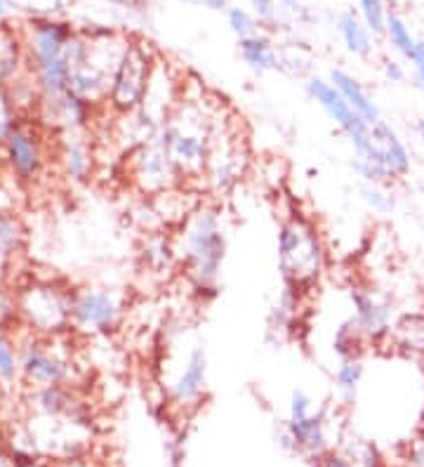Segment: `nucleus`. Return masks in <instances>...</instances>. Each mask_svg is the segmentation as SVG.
Masks as SVG:
<instances>
[{
  "mask_svg": "<svg viewBox=\"0 0 424 467\" xmlns=\"http://www.w3.org/2000/svg\"><path fill=\"white\" fill-rule=\"evenodd\" d=\"M208 349L203 342H193L165 385L170 406L177 410H193L203 404L208 394Z\"/></svg>",
  "mask_w": 424,
  "mask_h": 467,
  "instance_id": "4468645a",
  "label": "nucleus"
},
{
  "mask_svg": "<svg viewBox=\"0 0 424 467\" xmlns=\"http://www.w3.org/2000/svg\"><path fill=\"white\" fill-rule=\"evenodd\" d=\"M367 340L363 337V333L358 331L357 324L349 319H345L342 324L335 328V336H333V352L339 361H346V359H361L363 352H366Z\"/></svg>",
  "mask_w": 424,
  "mask_h": 467,
  "instance_id": "bb28decb",
  "label": "nucleus"
},
{
  "mask_svg": "<svg viewBox=\"0 0 424 467\" xmlns=\"http://www.w3.org/2000/svg\"><path fill=\"white\" fill-rule=\"evenodd\" d=\"M385 345L406 359L424 361V312H406L396 317Z\"/></svg>",
  "mask_w": 424,
  "mask_h": 467,
  "instance_id": "6ab92c4d",
  "label": "nucleus"
},
{
  "mask_svg": "<svg viewBox=\"0 0 424 467\" xmlns=\"http://www.w3.org/2000/svg\"><path fill=\"white\" fill-rule=\"evenodd\" d=\"M316 467H357L345 453H335V451H328L326 456L318 458Z\"/></svg>",
  "mask_w": 424,
  "mask_h": 467,
  "instance_id": "e433bc0d",
  "label": "nucleus"
},
{
  "mask_svg": "<svg viewBox=\"0 0 424 467\" xmlns=\"http://www.w3.org/2000/svg\"><path fill=\"white\" fill-rule=\"evenodd\" d=\"M226 24H229V29L238 40L260 34V24L245 7H229L226 10Z\"/></svg>",
  "mask_w": 424,
  "mask_h": 467,
  "instance_id": "7c9ffc66",
  "label": "nucleus"
},
{
  "mask_svg": "<svg viewBox=\"0 0 424 467\" xmlns=\"http://www.w3.org/2000/svg\"><path fill=\"white\" fill-rule=\"evenodd\" d=\"M74 38L71 26L52 19L31 22L28 36V74L38 88V102L62 98L68 92V40Z\"/></svg>",
  "mask_w": 424,
  "mask_h": 467,
  "instance_id": "39448f33",
  "label": "nucleus"
},
{
  "mask_svg": "<svg viewBox=\"0 0 424 467\" xmlns=\"http://www.w3.org/2000/svg\"><path fill=\"white\" fill-rule=\"evenodd\" d=\"M57 163L64 177L74 182H85L95 172V151L85 132H62L57 147Z\"/></svg>",
  "mask_w": 424,
  "mask_h": 467,
  "instance_id": "a211bd4d",
  "label": "nucleus"
},
{
  "mask_svg": "<svg viewBox=\"0 0 424 467\" xmlns=\"http://www.w3.org/2000/svg\"><path fill=\"white\" fill-rule=\"evenodd\" d=\"M140 255L147 274L159 276V279H165L168 274L180 269L175 234H168V229H163V232H149L144 244H141Z\"/></svg>",
  "mask_w": 424,
  "mask_h": 467,
  "instance_id": "aec40b11",
  "label": "nucleus"
},
{
  "mask_svg": "<svg viewBox=\"0 0 424 467\" xmlns=\"http://www.w3.org/2000/svg\"><path fill=\"white\" fill-rule=\"evenodd\" d=\"M394 3H396V0H387V5H394Z\"/></svg>",
  "mask_w": 424,
  "mask_h": 467,
  "instance_id": "37998d69",
  "label": "nucleus"
},
{
  "mask_svg": "<svg viewBox=\"0 0 424 467\" xmlns=\"http://www.w3.org/2000/svg\"><path fill=\"white\" fill-rule=\"evenodd\" d=\"M128 180L147 199L187 184L177 161L172 159L160 137L128 154Z\"/></svg>",
  "mask_w": 424,
  "mask_h": 467,
  "instance_id": "9d476101",
  "label": "nucleus"
},
{
  "mask_svg": "<svg viewBox=\"0 0 424 467\" xmlns=\"http://www.w3.org/2000/svg\"><path fill=\"white\" fill-rule=\"evenodd\" d=\"M22 382V348L12 333L0 328V389L17 388Z\"/></svg>",
  "mask_w": 424,
  "mask_h": 467,
  "instance_id": "393cba45",
  "label": "nucleus"
},
{
  "mask_svg": "<svg viewBox=\"0 0 424 467\" xmlns=\"http://www.w3.org/2000/svg\"><path fill=\"white\" fill-rule=\"evenodd\" d=\"M159 55L144 40H132L123 62H120L116 78H113L111 92H109L107 109L116 119L132 114L141 107L151 88L153 71L159 67Z\"/></svg>",
  "mask_w": 424,
  "mask_h": 467,
  "instance_id": "1a4fd4ad",
  "label": "nucleus"
},
{
  "mask_svg": "<svg viewBox=\"0 0 424 467\" xmlns=\"http://www.w3.org/2000/svg\"><path fill=\"white\" fill-rule=\"evenodd\" d=\"M410 62H413V71H415V80H418V88L424 92V43L422 40L418 43V50H415V55Z\"/></svg>",
  "mask_w": 424,
  "mask_h": 467,
  "instance_id": "4c0bfd02",
  "label": "nucleus"
},
{
  "mask_svg": "<svg viewBox=\"0 0 424 467\" xmlns=\"http://www.w3.org/2000/svg\"><path fill=\"white\" fill-rule=\"evenodd\" d=\"M74 291L50 279H31L15 293V312L24 333L38 337L68 336Z\"/></svg>",
  "mask_w": 424,
  "mask_h": 467,
  "instance_id": "423d86ee",
  "label": "nucleus"
},
{
  "mask_svg": "<svg viewBox=\"0 0 424 467\" xmlns=\"http://www.w3.org/2000/svg\"><path fill=\"white\" fill-rule=\"evenodd\" d=\"M229 229L217 201H201L177 227L175 244L180 272L198 296H215L229 251Z\"/></svg>",
  "mask_w": 424,
  "mask_h": 467,
  "instance_id": "f03ea898",
  "label": "nucleus"
},
{
  "mask_svg": "<svg viewBox=\"0 0 424 467\" xmlns=\"http://www.w3.org/2000/svg\"><path fill=\"white\" fill-rule=\"evenodd\" d=\"M339 36L345 43L346 50L357 57H370L373 52V31L367 29V24L361 17H357L354 12H345L337 22Z\"/></svg>",
  "mask_w": 424,
  "mask_h": 467,
  "instance_id": "b1692460",
  "label": "nucleus"
},
{
  "mask_svg": "<svg viewBox=\"0 0 424 467\" xmlns=\"http://www.w3.org/2000/svg\"><path fill=\"white\" fill-rule=\"evenodd\" d=\"M22 119H26V116L22 114V109L12 98L10 88L0 86V151L5 147L10 132L22 123Z\"/></svg>",
  "mask_w": 424,
  "mask_h": 467,
  "instance_id": "c756f323",
  "label": "nucleus"
},
{
  "mask_svg": "<svg viewBox=\"0 0 424 467\" xmlns=\"http://www.w3.org/2000/svg\"><path fill=\"white\" fill-rule=\"evenodd\" d=\"M385 76L391 80V83H398V80L406 78V71H403V67L398 62H394V59H387Z\"/></svg>",
  "mask_w": 424,
  "mask_h": 467,
  "instance_id": "58836bf2",
  "label": "nucleus"
},
{
  "mask_svg": "<svg viewBox=\"0 0 424 467\" xmlns=\"http://www.w3.org/2000/svg\"><path fill=\"white\" fill-rule=\"evenodd\" d=\"M191 5L208 7V10H226V0H187Z\"/></svg>",
  "mask_w": 424,
  "mask_h": 467,
  "instance_id": "ea45409f",
  "label": "nucleus"
},
{
  "mask_svg": "<svg viewBox=\"0 0 424 467\" xmlns=\"http://www.w3.org/2000/svg\"><path fill=\"white\" fill-rule=\"evenodd\" d=\"M361 199L363 203L370 208V211L379 213V215H387V213L394 211V196L389 194V189L385 184H361Z\"/></svg>",
  "mask_w": 424,
  "mask_h": 467,
  "instance_id": "473e14b6",
  "label": "nucleus"
},
{
  "mask_svg": "<svg viewBox=\"0 0 424 467\" xmlns=\"http://www.w3.org/2000/svg\"><path fill=\"white\" fill-rule=\"evenodd\" d=\"M125 317V297L116 288L83 285L71 297V326L83 336H107Z\"/></svg>",
  "mask_w": 424,
  "mask_h": 467,
  "instance_id": "f8f14e48",
  "label": "nucleus"
},
{
  "mask_svg": "<svg viewBox=\"0 0 424 467\" xmlns=\"http://www.w3.org/2000/svg\"><path fill=\"white\" fill-rule=\"evenodd\" d=\"M0 392H3V389H0Z\"/></svg>",
  "mask_w": 424,
  "mask_h": 467,
  "instance_id": "a18cd8bd",
  "label": "nucleus"
},
{
  "mask_svg": "<svg viewBox=\"0 0 424 467\" xmlns=\"http://www.w3.org/2000/svg\"><path fill=\"white\" fill-rule=\"evenodd\" d=\"M363 376H366V366L361 359H346L339 361L337 370H335V392L342 406H354L361 392Z\"/></svg>",
  "mask_w": 424,
  "mask_h": 467,
  "instance_id": "a878e982",
  "label": "nucleus"
},
{
  "mask_svg": "<svg viewBox=\"0 0 424 467\" xmlns=\"http://www.w3.org/2000/svg\"><path fill=\"white\" fill-rule=\"evenodd\" d=\"M283 434H285V441L293 446L297 453H305V456L323 458L328 453V432H326V416L323 410H311L302 418H288L285 428H283Z\"/></svg>",
  "mask_w": 424,
  "mask_h": 467,
  "instance_id": "f3484780",
  "label": "nucleus"
},
{
  "mask_svg": "<svg viewBox=\"0 0 424 467\" xmlns=\"http://www.w3.org/2000/svg\"><path fill=\"white\" fill-rule=\"evenodd\" d=\"M306 92H309V98L318 104V107L326 111L330 120H333L335 126L342 130V135L349 140L351 135H357L358 130L367 126L366 120L361 116L354 114V109L346 104V99L339 95L337 88L330 83L328 78H321V76H311L306 80Z\"/></svg>",
  "mask_w": 424,
  "mask_h": 467,
  "instance_id": "dca6fc26",
  "label": "nucleus"
},
{
  "mask_svg": "<svg viewBox=\"0 0 424 467\" xmlns=\"http://www.w3.org/2000/svg\"><path fill=\"white\" fill-rule=\"evenodd\" d=\"M22 348V385L26 389L74 385L78 378V357L68 336L38 337L26 336L19 340Z\"/></svg>",
  "mask_w": 424,
  "mask_h": 467,
  "instance_id": "0eeeda50",
  "label": "nucleus"
},
{
  "mask_svg": "<svg viewBox=\"0 0 424 467\" xmlns=\"http://www.w3.org/2000/svg\"><path fill=\"white\" fill-rule=\"evenodd\" d=\"M24 245V227L17 217L12 213L0 211V269H5L7 265L17 257Z\"/></svg>",
  "mask_w": 424,
  "mask_h": 467,
  "instance_id": "cd10ccee",
  "label": "nucleus"
},
{
  "mask_svg": "<svg viewBox=\"0 0 424 467\" xmlns=\"http://www.w3.org/2000/svg\"><path fill=\"white\" fill-rule=\"evenodd\" d=\"M418 132H419V140H422V147H424V119H419Z\"/></svg>",
  "mask_w": 424,
  "mask_h": 467,
  "instance_id": "a19ab883",
  "label": "nucleus"
},
{
  "mask_svg": "<svg viewBox=\"0 0 424 467\" xmlns=\"http://www.w3.org/2000/svg\"><path fill=\"white\" fill-rule=\"evenodd\" d=\"M422 437H424V416H422Z\"/></svg>",
  "mask_w": 424,
  "mask_h": 467,
  "instance_id": "c03bdc74",
  "label": "nucleus"
},
{
  "mask_svg": "<svg viewBox=\"0 0 424 467\" xmlns=\"http://www.w3.org/2000/svg\"><path fill=\"white\" fill-rule=\"evenodd\" d=\"M351 321L367 340V345H385L394 326V305L389 296L370 284H351Z\"/></svg>",
  "mask_w": 424,
  "mask_h": 467,
  "instance_id": "2eb2a0df",
  "label": "nucleus"
},
{
  "mask_svg": "<svg viewBox=\"0 0 424 467\" xmlns=\"http://www.w3.org/2000/svg\"><path fill=\"white\" fill-rule=\"evenodd\" d=\"M278 269L285 285L309 291L328 272V245L314 217L293 211L283 217L276 236Z\"/></svg>",
  "mask_w": 424,
  "mask_h": 467,
  "instance_id": "20e7f679",
  "label": "nucleus"
},
{
  "mask_svg": "<svg viewBox=\"0 0 424 467\" xmlns=\"http://www.w3.org/2000/svg\"><path fill=\"white\" fill-rule=\"evenodd\" d=\"M385 36L389 40V46L394 47L401 57L406 59H413L415 50H418V43L419 40L415 38L410 26L406 24V19L389 12V17H387V26H385Z\"/></svg>",
  "mask_w": 424,
  "mask_h": 467,
  "instance_id": "c85d7f7f",
  "label": "nucleus"
},
{
  "mask_svg": "<svg viewBox=\"0 0 424 467\" xmlns=\"http://www.w3.org/2000/svg\"><path fill=\"white\" fill-rule=\"evenodd\" d=\"M403 467H424V437L410 441L403 456Z\"/></svg>",
  "mask_w": 424,
  "mask_h": 467,
  "instance_id": "72a5a7b5",
  "label": "nucleus"
},
{
  "mask_svg": "<svg viewBox=\"0 0 424 467\" xmlns=\"http://www.w3.org/2000/svg\"><path fill=\"white\" fill-rule=\"evenodd\" d=\"M358 5H361V17L367 24V29L375 36H385L387 17H389L387 0H358Z\"/></svg>",
  "mask_w": 424,
  "mask_h": 467,
  "instance_id": "2f4dec72",
  "label": "nucleus"
},
{
  "mask_svg": "<svg viewBox=\"0 0 424 467\" xmlns=\"http://www.w3.org/2000/svg\"><path fill=\"white\" fill-rule=\"evenodd\" d=\"M132 40L119 34L76 36L68 40V90L95 109H107L113 78Z\"/></svg>",
  "mask_w": 424,
  "mask_h": 467,
  "instance_id": "7ed1b4c3",
  "label": "nucleus"
},
{
  "mask_svg": "<svg viewBox=\"0 0 424 467\" xmlns=\"http://www.w3.org/2000/svg\"><path fill=\"white\" fill-rule=\"evenodd\" d=\"M349 144L354 147L357 159L382 168L394 182L403 180L413 171V159H410L406 142L387 120L379 119L377 123H367L363 130L349 137Z\"/></svg>",
  "mask_w": 424,
  "mask_h": 467,
  "instance_id": "9b49d317",
  "label": "nucleus"
},
{
  "mask_svg": "<svg viewBox=\"0 0 424 467\" xmlns=\"http://www.w3.org/2000/svg\"><path fill=\"white\" fill-rule=\"evenodd\" d=\"M24 47L22 40L7 26H0V86L10 88L24 74Z\"/></svg>",
  "mask_w": 424,
  "mask_h": 467,
  "instance_id": "5701e85b",
  "label": "nucleus"
},
{
  "mask_svg": "<svg viewBox=\"0 0 424 467\" xmlns=\"http://www.w3.org/2000/svg\"><path fill=\"white\" fill-rule=\"evenodd\" d=\"M250 166V149L245 140L243 123L226 111L222 119L217 135L212 140L208 163H205L203 177H201V189L210 194H229L236 187Z\"/></svg>",
  "mask_w": 424,
  "mask_h": 467,
  "instance_id": "6e6552de",
  "label": "nucleus"
},
{
  "mask_svg": "<svg viewBox=\"0 0 424 467\" xmlns=\"http://www.w3.org/2000/svg\"><path fill=\"white\" fill-rule=\"evenodd\" d=\"M5 10H7V0H0V19L5 17Z\"/></svg>",
  "mask_w": 424,
  "mask_h": 467,
  "instance_id": "79ce46f5",
  "label": "nucleus"
},
{
  "mask_svg": "<svg viewBox=\"0 0 424 467\" xmlns=\"http://www.w3.org/2000/svg\"><path fill=\"white\" fill-rule=\"evenodd\" d=\"M10 3L19 5L22 10L55 12V10H59V3H62V0H10Z\"/></svg>",
  "mask_w": 424,
  "mask_h": 467,
  "instance_id": "f704fd0d",
  "label": "nucleus"
},
{
  "mask_svg": "<svg viewBox=\"0 0 424 467\" xmlns=\"http://www.w3.org/2000/svg\"><path fill=\"white\" fill-rule=\"evenodd\" d=\"M250 5L254 7V12L260 15V19L264 22H272L278 15V3L276 0H250Z\"/></svg>",
  "mask_w": 424,
  "mask_h": 467,
  "instance_id": "c9c22d12",
  "label": "nucleus"
},
{
  "mask_svg": "<svg viewBox=\"0 0 424 467\" xmlns=\"http://www.w3.org/2000/svg\"><path fill=\"white\" fill-rule=\"evenodd\" d=\"M224 116V102L210 98L201 88L193 90L189 83H184L180 102L170 111L159 137L177 161L187 184L201 182L212 140Z\"/></svg>",
  "mask_w": 424,
  "mask_h": 467,
  "instance_id": "f257e3e1",
  "label": "nucleus"
},
{
  "mask_svg": "<svg viewBox=\"0 0 424 467\" xmlns=\"http://www.w3.org/2000/svg\"><path fill=\"white\" fill-rule=\"evenodd\" d=\"M328 80L337 88L339 95L346 99V104L354 109V114L361 116L366 123H377V120L382 119L377 102L370 98V92L363 88L361 80L354 78L349 71H345V68H330Z\"/></svg>",
  "mask_w": 424,
  "mask_h": 467,
  "instance_id": "412c9836",
  "label": "nucleus"
},
{
  "mask_svg": "<svg viewBox=\"0 0 424 467\" xmlns=\"http://www.w3.org/2000/svg\"><path fill=\"white\" fill-rule=\"evenodd\" d=\"M238 50H241L243 62L253 71H257V74H269V71H278L281 68V55H278L274 43L264 34L238 40Z\"/></svg>",
  "mask_w": 424,
  "mask_h": 467,
  "instance_id": "4be33fe9",
  "label": "nucleus"
},
{
  "mask_svg": "<svg viewBox=\"0 0 424 467\" xmlns=\"http://www.w3.org/2000/svg\"><path fill=\"white\" fill-rule=\"evenodd\" d=\"M46 132L47 130L38 120L26 116L7 137L3 159L17 182H36L46 172L47 161H50Z\"/></svg>",
  "mask_w": 424,
  "mask_h": 467,
  "instance_id": "ddd939ff",
  "label": "nucleus"
}]
</instances>
